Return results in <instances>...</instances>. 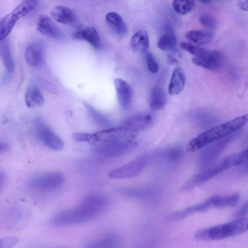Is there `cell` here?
<instances>
[{"instance_id": "obj_36", "label": "cell", "mask_w": 248, "mask_h": 248, "mask_svg": "<svg viewBox=\"0 0 248 248\" xmlns=\"http://www.w3.org/2000/svg\"><path fill=\"white\" fill-rule=\"evenodd\" d=\"M168 153L170 159L171 160L176 159L181 154V151L180 149L174 148L172 149Z\"/></svg>"}, {"instance_id": "obj_34", "label": "cell", "mask_w": 248, "mask_h": 248, "mask_svg": "<svg viewBox=\"0 0 248 248\" xmlns=\"http://www.w3.org/2000/svg\"><path fill=\"white\" fill-rule=\"evenodd\" d=\"M146 64L149 71L152 73H156L159 69V65L153 54L148 52L146 56Z\"/></svg>"}, {"instance_id": "obj_2", "label": "cell", "mask_w": 248, "mask_h": 248, "mask_svg": "<svg viewBox=\"0 0 248 248\" xmlns=\"http://www.w3.org/2000/svg\"><path fill=\"white\" fill-rule=\"evenodd\" d=\"M101 213L94 203L85 198L78 207L62 211L55 215L51 222L59 226L79 224L93 219Z\"/></svg>"}, {"instance_id": "obj_26", "label": "cell", "mask_w": 248, "mask_h": 248, "mask_svg": "<svg viewBox=\"0 0 248 248\" xmlns=\"http://www.w3.org/2000/svg\"><path fill=\"white\" fill-rule=\"evenodd\" d=\"M118 244L117 237L107 235L88 243L84 248H114Z\"/></svg>"}, {"instance_id": "obj_19", "label": "cell", "mask_w": 248, "mask_h": 248, "mask_svg": "<svg viewBox=\"0 0 248 248\" xmlns=\"http://www.w3.org/2000/svg\"><path fill=\"white\" fill-rule=\"evenodd\" d=\"M211 206L210 201L208 199L204 202L187 207L182 210L173 212L167 217L166 219L168 221L178 220L191 214L204 211Z\"/></svg>"}, {"instance_id": "obj_24", "label": "cell", "mask_w": 248, "mask_h": 248, "mask_svg": "<svg viewBox=\"0 0 248 248\" xmlns=\"http://www.w3.org/2000/svg\"><path fill=\"white\" fill-rule=\"evenodd\" d=\"M185 37L194 44L202 46L210 42L213 34L200 30H190L185 33Z\"/></svg>"}, {"instance_id": "obj_23", "label": "cell", "mask_w": 248, "mask_h": 248, "mask_svg": "<svg viewBox=\"0 0 248 248\" xmlns=\"http://www.w3.org/2000/svg\"><path fill=\"white\" fill-rule=\"evenodd\" d=\"M25 101L26 106L32 108L42 105L45 99L40 90L35 86H31L26 90Z\"/></svg>"}, {"instance_id": "obj_18", "label": "cell", "mask_w": 248, "mask_h": 248, "mask_svg": "<svg viewBox=\"0 0 248 248\" xmlns=\"http://www.w3.org/2000/svg\"><path fill=\"white\" fill-rule=\"evenodd\" d=\"M74 38L86 41L96 48L101 46V39L97 31L93 27L87 26L75 32Z\"/></svg>"}, {"instance_id": "obj_22", "label": "cell", "mask_w": 248, "mask_h": 248, "mask_svg": "<svg viewBox=\"0 0 248 248\" xmlns=\"http://www.w3.org/2000/svg\"><path fill=\"white\" fill-rule=\"evenodd\" d=\"M166 103V96L163 90L158 87L154 88L150 92L148 103L153 110H157L164 108Z\"/></svg>"}, {"instance_id": "obj_32", "label": "cell", "mask_w": 248, "mask_h": 248, "mask_svg": "<svg viewBox=\"0 0 248 248\" xmlns=\"http://www.w3.org/2000/svg\"><path fill=\"white\" fill-rule=\"evenodd\" d=\"M87 108L92 117L97 124L102 126H107L110 124V121L108 119L99 113L93 108L90 106H87Z\"/></svg>"}, {"instance_id": "obj_39", "label": "cell", "mask_w": 248, "mask_h": 248, "mask_svg": "<svg viewBox=\"0 0 248 248\" xmlns=\"http://www.w3.org/2000/svg\"><path fill=\"white\" fill-rule=\"evenodd\" d=\"M202 3H205V4H209L212 1L210 0H204V1H201Z\"/></svg>"}, {"instance_id": "obj_9", "label": "cell", "mask_w": 248, "mask_h": 248, "mask_svg": "<svg viewBox=\"0 0 248 248\" xmlns=\"http://www.w3.org/2000/svg\"><path fill=\"white\" fill-rule=\"evenodd\" d=\"M35 127L39 139L49 149L53 151H60L63 148V140L42 120L37 119L35 122Z\"/></svg>"}, {"instance_id": "obj_5", "label": "cell", "mask_w": 248, "mask_h": 248, "mask_svg": "<svg viewBox=\"0 0 248 248\" xmlns=\"http://www.w3.org/2000/svg\"><path fill=\"white\" fill-rule=\"evenodd\" d=\"M35 0H25L17 5L0 21V40H5L16 22L32 11L37 5Z\"/></svg>"}, {"instance_id": "obj_10", "label": "cell", "mask_w": 248, "mask_h": 248, "mask_svg": "<svg viewBox=\"0 0 248 248\" xmlns=\"http://www.w3.org/2000/svg\"><path fill=\"white\" fill-rule=\"evenodd\" d=\"M134 145V142L101 144L95 145L94 149L95 153L99 155L104 157H115L127 152Z\"/></svg>"}, {"instance_id": "obj_20", "label": "cell", "mask_w": 248, "mask_h": 248, "mask_svg": "<svg viewBox=\"0 0 248 248\" xmlns=\"http://www.w3.org/2000/svg\"><path fill=\"white\" fill-rule=\"evenodd\" d=\"M130 45L132 50L139 53H147L149 48V39L146 31H139L131 38Z\"/></svg>"}, {"instance_id": "obj_35", "label": "cell", "mask_w": 248, "mask_h": 248, "mask_svg": "<svg viewBox=\"0 0 248 248\" xmlns=\"http://www.w3.org/2000/svg\"><path fill=\"white\" fill-rule=\"evenodd\" d=\"M0 241L1 248H10L16 244L17 239L16 237H6Z\"/></svg>"}, {"instance_id": "obj_37", "label": "cell", "mask_w": 248, "mask_h": 248, "mask_svg": "<svg viewBox=\"0 0 248 248\" xmlns=\"http://www.w3.org/2000/svg\"><path fill=\"white\" fill-rule=\"evenodd\" d=\"M248 212V201L246 202L243 206L241 207V208L237 212L236 216L237 217H242L246 214H247Z\"/></svg>"}, {"instance_id": "obj_25", "label": "cell", "mask_w": 248, "mask_h": 248, "mask_svg": "<svg viewBox=\"0 0 248 248\" xmlns=\"http://www.w3.org/2000/svg\"><path fill=\"white\" fill-rule=\"evenodd\" d=\"M240 196L237 194L219 196H214L209 199L212 206L222 208L236 205L238 202Z\"/></svg>"}, {"instance_id": "obj_17", "label": "cell", "mask_w": 248, "mask_h": 248, "mask_svg": "<svg viewBox=\"0 0 248 248\" xmlns=\"http://www.w3.org/2000/svg\"><path fill=\"white\" fill-rule=\"evenodd\" d=\"M52 18L57 22L65 24H73L76 20L75 12L70 8L62 5L55 6L51 12Z\"/></svg>"}, {"instance_id": "obj_29", "label": "cell", "mask_w": 248, "mask_h": 248, "mask_svg": "<svg viewBox=\"0 0 248 248\" xmlns=\"http://www.w3.org/2000/svg\"><path fill=\"white\" fill-rule=\"evenodd\" d=\"M194 5L195 2L192 0H174L172 2L173 10L181 15L189 13L193 9Z\"/></svg>"}, {"instance_id": "obj_14", "label": "cell", "mask_w": 248, "mask_h": 248, "mask_svg": "<svg viewBox=\"0 0 248 248\" xmlns=\"http://www.w3.org/2000/svg\"><path fill=\"white\" fill-rule=\"evenodd\" d=\"M25 58L26 62L30 66L33 68L41 67L45 60L43 47L37 43L29 45L26 49Z\"/></svg>"}, {"instance_id": "obj_27", "label": "cell", "mask_w": 248, "mask_h": 248, "mask_svg": "<svg viewBox=\"0 0 248 248\" xmlns=\"http://www.w3.org/2000/svg\"><path fill=\"white\" fill-rule=\"evenodd\" d=\"M2 41L3 42L0 43L1 59L7 71L12 73L15 69V66L9 43L5 40Z\"/></svg>"}, {"instance_id": "obj_1", "label": "cell", "mask_w": 248, "mask_h": 248, "mask_svg": "<svg viewBox=\"0 0 248 248\" xmlns=\"http://www.w3.org/2000/svg\"><path fill=\"white\" fill-rule=\"evenodd\" d=\"M248 122V114H246L210 128L190 140L186 146V150L193 152L202 148L241 129Z\"/></svg>"}, {"instance_id": "obj_30", "label": "cell", "mask_w": 248, "mask_h": 248, "mask_svg": "<svg viewBox=\"0 0 248 248\" xmlns=\"http://www.w3.org/2000/svg\"><path fill=\"white\" fill-rule=\"evenodd\" d=\"M176 40L173 35L167 33L162 35L157 42V46L161 50L168 51L173 49L175 46Z\"/></svg>"}, {"instance_id": "obj_12", "label": "cell", "mask_w": 248, "mask_h": 248, "mask_svg": "<svg viewBox=\"0 0 248 248\" xmlns=\"http://www.w3.org/2000/svg\"><path fill=\"white\" fill-rule=\"evenodd\" d=\"M115 88L119 104L124 110L130 107L132 100V90L129 84L120 78L114 80Z\"/></svg>"}, {"instance_id": "obj_8", "label": "cell", "mask_w": 248, "mask_h": 248, "mask_svg": "<svg viewBox=\"0 0 248 248\" xmlns=\"http://www.w3.org/2000/svg\"><path fill=\"white\" fill-rule=\"evenodd\" d=\"M192 61L196 65L215 71L219 69L223 64V56L218 51L202 47L200 53L194 56Z\"/></svg>"}, {"instance_id": "obj_6", "label": "cell", "mask_w": 248, "mask_h": 248, "mask_svg": "<svg viewBox=\"0 0 248 248\" xmlns=\"http://www.w3.org/2000/svg\"><path fill=\"white\" fill-rule=\"evenodd\" d=\"M146 154L141 155L128 163L110 171L108 177L113 179L133 178L139 175L144 170L149 162Z\"/></svg>"}, {"instance_id": "obj_31", "label": "cell", "mask_w": 248, "mask_h": 248, "mask_svg": "<svg viewBox=\"0 0 248 248\" xmlns=\"http://www.w3.org/2000/svg\"><path fill=\"white\" fill-rule=\"evenodd\" d=\"M200 23L204 27L214 29L217 26V20L212 15L204 13L200 15L199 18Z\"/></svg>"}, {"instance_id": "obj_21", "label": "cell", "mask_w": 248, "mask_h": 248, "mask_svg": "<svg viewBox=\"0 0 248 248\" xmlns=\"http://www.w3.org/2000/svg\"><path fill=\"white\" fill-rule=\"evenodd\" d=\"M106 20L111 30L118 36L127 35V26L122 16L117 13L111 12L106 16Z\"/></svg>"}, {"instance_id": "obj_15", "label": "cell", "mask_w": 248, "mask_h": 248, "mask_svg": "<svg viewBox=\"0 0 248 248\" xmlns=\"http://www.w3.org/2000/svg\"><path fill=\"white\" fill-rule=\"evenodd\" d=\"M36 29L42 34L53 38H59L61 31L51 18L47 15H40L36 21Z\"/></svg>"}, {"instance_id": "obj_7", "label": "cell", "mask_w": 248, "mask_h": 248, "mask_svg": "<svg viewBox=\"0 0 248 248\" xmlns=\"http://www.w3.org/2000/svg\"><path fill=\"white\" fill-rule=\"evenodd\" d=\"M64 181V178L62 173L50 171L32 177L29 181V185L41 190H52L61 186Z\"/></svg>"}, {"instance_id": "obj_4", "label": "cell", "mask_w": 248, "mask_h": 248, "mask_svg": "<svg viewBox=\"0 0 248 248\" xmlns=\"http://www.w3.org/2000/svg\"><path fill=\"white\" fill-rule=\"evenodd\" d=\"M90 143L94 145L101 144L121 143L133 142L138 132L125 127L112 128L91 133Z\"/></svg>"}, {"instance_id": "obj_16", "label": "cell", "mask_w": 248, "mask_h": 248, "mask_svg": "<svg viewBox=\"0 0 248 248\" xmlns=\"http://www.w3.org/2000/svg\"><path fill=\"white\" fill-rule=\"evenodd\" d=\"M186 76L183 69L177 67L173 71L168 85V92L170 95L179 94L185 87Z\"/></svg>"}, {"instance_id": "obj_33", "label": "cell", "mask_w": 248, "mask_h": 248, "mask_svg": "<svg viewBox=\"0 0 248 248\" xmlns=\"http://www.w3.org/2000/svg\"><path fill=\"white\" fill-rule=\"evenodd\" d=\"M180 47L183 50L196 56L201 51L202 47H199L191 43L182 41L180 43Z\"/></svg>"}, {"instance_id": "obj_13", "label": "cell", "mask_w": 248, "mask_h": 248, "mask_svg": "<svg viewBox=\"0 0 248 248\" xmlns=\"http://www.w3.org/2000/svg\"><path fill=\"white\" fill-rule=\"evenodd\" d=\"M154 122V116L150 113H139L126 118L123 122L124 127L138 132L151 126Z\"/></svg>"}, {"instance_id": "obj_38", "label": "cell", "mask_w": 248, "mask_h": 248, "mask_svg": "<svg viewBox=\"0 0 248 248\" xmlns=\"http://www.w3.org/2000/svg\"><path fill=\"white\" fill-rule=\"evenodd\" d=\"M238 5L241 10L248 11V0L238 1Z\"/></svg>"}, {"instance_id": "obj_3", "label": "cell", "mask_w": 248, "mask_h": 248, "mask_svg": "<svg viewBox=\"0 0 248 248\" xmlns=\"http://www.w3.org/2000/svg\"><path fill=\"white\" fill-rule=\"evenodd\" d=\"M248 230V218L233 221L201 230L196 234L200 240H219L234 236Z\"/></svg>"}, {"instance_id": "obj_11", "label": "cell", "mask_w": 248, "mask_h": 248, "mask_svg": "<svg viewBox=\"0 0 248 248\" xmlns=\"http://www.w3.org/2000/svg\"><path fill=\"white\" fill-rule=\"evenodd\" d=\"M224 170V168L219 164L196 173L185 183L181 190L185 191L190 189L211 179Z\"/></svg>"}, {"instance_id": "obj_28", "label": "cell", "mask_w": 248, "mask_h": 248, "mask_svg": "<svg viewBox=\"0 0 248 248\" xmlns=\"http://www.w3.org/2000/svg\"><path fill=\"white\" fill-rule=\"evenodd\" d=\"M229 140L230 138L218 142L217 144H215L205 150L202 154L201 156L202 162L206 163L210 161L220 151V149L221 150L222 148L224 147Z\"/></svg>"}]
</instances>
